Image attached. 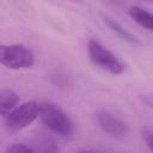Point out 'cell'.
<instances>
[{
	"label": "cell",
	"instance_id": "1",
	"mask_svg": "<svg viewBox=\"0 0 153 153\" xmlns=\"http://www.w3.org/2000/svg\"><path fill=\"white\" fill-rule=\"evenodd\" d=\"M38 117L45 127L62 137H69L74 133V123L68 114L53 102L38 103Z\"/></svg>",
	"mask_w": 153,
	"mask_h": 153
},
{
	"label": "cell",
	"instance_id": "2",
	"mask_svg": "<svg viewBox=\"0 0 153 153\" xmlns=\"http://www.w3.org/2000/svg\"><path fill=\"white\" fill-rule=\"evenodd\" d=\"M0 65L14 71L27 69L35 65V54L22 43H0Z\"/></svg>",
	"mask_w": 153,
	"mask_h": 153
},
{
	"label": "cell",
	"instance_id": "3",
	"mask_svg": "<svg viewBox=\"0 0 153 153\" xmlns=\"http://www.w3.org/2000/svg\"><path fill=\"white\" fill-rule=\"evenodd\" d=\"M87 54L91 62L97 68L106 73H110L112 75H120L124 72L126 67L123 62L97 39H88Z\"/></svg>",
	"mask_w": 153,
	"mask_h": 153
},
{
	"label": "cell",
	"instance_id": "4",
	"mask_svg": "<svg viewBox=\"0 0 153 153\" xmlns=\"http://www.w3.org/2000/svg\"><path fill=\"white\" fill-rule=\"evenodd\" d=\"M38 118V103L35 100H27L17 105L8 115L5 116V127L7 131L16 133L30 124Z\"/></svg>",
	"mask_w": 153,
	"mask_h": 153
},
{
	"label": "cell",
	"instance_id": "5",
	"mask_svg": "<svg viewBox=\"0 0 153 153\" xmlns=\"http://www.w3.org/2000/svg\"><path fill=\"white\" fill-rule=\"evenodd\" d=\"M96 120L98 126L112 137H123L128 134V124L117 115L109 110L100 109L96 112Z\"/></svg>",
	"mask_w": 153,
	"mask_h": 153
},
{
	"label": "cell",
	"instance_id": "6",
	"mask_svg": "<svg viewBox=\"0 0 153 153\" xmlns=\"http://www.w3.org/2000/svg\"><path fill=\"white\" fill-rule=\"evenodd\" d=\"M100 17H102V20L103 23L110 29V31H112L118 38H121L122 41L131 44V45H140L141 44V41L134 36L131 32H129L126 27H123L117 20H115L114 18H111L110 16H108L106 13H100Z\"/></svg>",
	"mask_w": 153,
	"mask_h": 153
},
{
	"label": "cell",
	"instance_id": "7",
	"mask_svg": "<svg viewBox=\"0 0 153 153\" xmlns=\"http://www.w3.org/2000/svg\"><path fill=\"white\" fill-rule=\"evenodd\" d=\"M129 17L141 27L151 31L153 27V16L149 11L146 8L139 6V5H131L128 10Z\"/></svg>",
	"mask_w": 153,
	"mask_h": 153
},
{
	"label": "cell",
	"instance_id": "8",
	"mask_svg": "<svg viewBox=\"0 0 153 153\" xmlns=\"http://www.w3.org/2000/svg\"><path fill=\"white\" fill-rule=\"evenodd\" d=\"M19 94L12 88L0 90V116L8 115L19 103Z\"/></svg>",
	"mask_w": 153,
	"mask_h": 153
},
{
	"label": "cell",
	"instance_id": "9",
	"mask_svg": "<svg viewBox=\"0 0 153 153\" xmlns=\"http://www.w3.org/2000/svg\"><path fill=\"white\" fill-rule=\"evenodd\" d=\"M141 137L149 151H152V142H153V129L151 126H143L141 129Z\"/></svg>",
	"mask_w": 153,
	"mask_h": 153
},
{
	"label": "cell",
	"instance_id": "10",
	"mask_svg": "<svg viewBox=\"0 0 153 153\" xmlns=\"http://www.w3.org/2000/svg\"><path fill=\"white\" fill-rule=\"evenodd\" d=\"M6 153H35L30 147L23 143H13L7 147Z\"/></svg>",
	"mask_w": 153,
	"mask_h": 153
},
{
	"label": "cell",
	"instance_id": "11",
	"mask_svg": "<svg viewBox=\"0 0 153 153\" xmlns=\"http://www.w3.org/2000/svg\"><path fill=\"white\" fill-rule=\"evenodd\" d=\"M43 153H59V149L57 147L55 146V143L50 140H45L44 141V145H43V149H42Z\"/></svg>",
	"mask_w": 153,
	"mask_h": 153
},
{
	"label": "cell",
	"instance_id": "12",
	"mask_svg": "<svg viewBox=\"0 0 153 153\" xmlns=\"http://www.w3.org/2000/svg\"><path fill=\"white\" fill-rule=\"evenodd\" d=\"M79 153H94V152H92V151H80Z\"/></svg>",
	"mask_w": 153,
	"mask_h": 153
}]
</instances>
